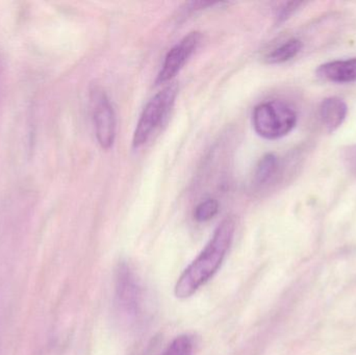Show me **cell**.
I'll return each instance as SVG.
<instances>
[{
    "label": "cell",
    "mask_w": 356,
    "mask_h": 355,
    "mask_svg": "<svg viewBox=\"0 0 356 355\" xmlns=\"http://www.w3.org/2000/svg\"><path fill=\"white\" fill-rule=\"evenodd\" d=\"M280 171V160L273 154H268L257 163L254 171V183L257 185H267Z\"/></svg>",
    "instance_id": "30bf717a"
},
{
    "label": "cell",
    "mask_w": 356,
    "mask_h": 355,
    "mask_svg": "<svg viewBox=\"0 0 356 355\" xmlns=\"http://www.w3.org/2000/svg\"><path fill=\"white\" fill-rule=\"evenodd\" d=\"M234 231L236 222L232 217L220 223L204 249L178 279L175 289L177 298L191 297L216 274L232 245Z\"/></svg>",
    "instance_id": "6da1fadb"
},
{
    "label": "cell",
    "mask_w": 356,
    "mask_h": 355,
    "mask_svg": "<svg viewBox=\"0 0 356 355\" xmlns=\"http://www.w3.org/2000/svg\"><path fill=\"white\" fill-rule=\"evenodd\" d=\"M201 39L202 35L199 31H193L182 38L175 47L169 50L156 79V85L168 83L184 68L188 58L198 48Z\"/></svg>",
    "instance_id": "8992f818"
},
{
    "label": "cell",
    "mask_w": 356,
    "mask_h": 355,
    "mask_svg": "<svg viewBox=\"0 0 356 355\" xmlns=\"http://www.w3.org/2000/svg\"><path fill=\"white\" fill-rule=\"evenodd\" d=\"M303 43L296 38L288 40L284 43L274 48L272 51L266 56L265 60L268 64L277 65L289 62L298 56L299 52L302 50Z\"/></svg>",
    "instance_id": "9c48e42d"
},
{
    "label": "cell",
    "mask_w": 356,
    "mask_h": 355,
    "mask_svg": "<svg viewBox=\"0 0 356 355\" xmlns=\"http://www.w3.org/2000/svg\"><path fill=\"white\" fill-rule=\"evenodd\" d=\"M341 160L348 172L356 177V144H351L342 148Z\"/></svg>",
    "instance_id": "4fadbf2b"
},
{
    "label": "cell",
    "mask_w": 356,
    "mask_h": 355,
    "mask_svg": "<svg viewBox=\"0 0 356 355\" xmlns=\"http://www.w3.org/2000/svg\"><path fill=\"white\" fill-rule=\"evenodd\" d=\"M348 115V106L340 97H327L319 106V119L326 131L334 133L342 126Z\"/></svg>",
    "instance_id": "52a82bcc"
},
{
    "label": "cell",
    "mask_w": 356,
    "mask_h": 355,
    "mask_svg": "<svg viewBox=\"0 0 356 355\" xmlns=\"http://www.w3.org/2000/svg\"><path fill=\"white\" fill-rule=\"evenodd\" d=\"M302 4L303 2L297 1L286 2V3L282 4L278 10L277 15H276L278 22H284L286 19L290 18Z\"/></svg>",
    "instance_id": "5bb4252c"
},
{
    "label": "cell",
    "mask_w": 356,
    "mask_h": 355,
    "mask_svg": "<svg viewBox=\"0 0 356 355\" xmlns=\"http://www.w3.org/2000/svg\"><path fill=\"white\" fill-rule=\"evenodd\" d=\"M297 113L280 100L263 102L255 106L252 125L255 133L266 140H277L288 135L297 124Z\"/></svg>",
    "instance_id": "7a4b0ae2"
},
{
    "label": "cell",
    "mask_w": 356,
    "mask_h": 355,
    "mask_svg": "<svg viewBox=\"0 0 356 355\" xmlns=\"http://www.w3.org/2000/svg\"><path fill=\"white\" fill-rule=\"evenodd\" d=\"M219 212V202L216 199L203 200L198 204L194 210V218L198 222H207L211 220Z\"/></svg>",
    "instance_id": "7c38bea8"
},
{
    "label": "cell",
    "mask_w": 356,
    "mask_h": 355,
    "mask_svg": "<svg viewBox=\"0 0 356 355\" xmlns=\"http://www.w3.org/2000/svg\"><path fill=\"white\" fill-rule=\"evenodd\" d=\"M178 94L177 83L165 87L146 104L138 121L133 137L134 148L143 146L152 137L163 119L170 112Z\"/></svg>",
    "instance_id": "3957f363"
},
{
    "label": "cell",
    "mask_w": 356,
    "mask_h": 355,
    "mask_svg": "<svg viewBox=\"0 0 356 355\" xmlns=\"http://www.w3.org/2000/svg\"><path fill=\"white\" fill-rule=\"evenodd\" d=\"M193 352L194 340L191 336L182 335L175 338L161 355H193Z\"/></svg>",
    "instance_id": "8fae6325"
},
{
    "label": "cell",
    "mask_w": 356,
    "mask_h": 355,
    "mask_svg": "<svg viewBox=\"0 0 356 355\" xmlns=\"http://www.w3.org/2000/svg\"><path fill=\"white\" fill-rule=\"evenodd\" d=\"M96 139L100 147L110 149L116 139V114L110 98L100 87H93L90 93Z\"/></svg>",
    "instance_id": "277c9868"
},
{
    "label": "cell",
    "mask_w": 356,
    "mask_h": 355,
    "mask_svg": "<svg viewBox=\"0 0 356 355\" xmlns=\"http://www.w3.org/2000/svg\"><path fill=\"white\" fill-rule=\"evenodd\" d=\"M317 75L330 83H356V58L334 60L322 64L317 69Z\"/></svg>",
    "instance_id": "ba28073f"
},
{
    "label": "cell",
    "mask_w": 356,
    "mask_h": 355,
    "mask_svg": "<svg viewBox=\"0 0 356 355\" xmlns=\"http://www.w3.org/2000/svg\"><path fill=\"white\" fill-rule=\"evenodd\" d=\"M116 299L129 318H138L141 314L143 292L135 273L125 263L119 264L116 270Z\"/></svg>",
    "instance_id": "5b68a950"
}]
</instances>
